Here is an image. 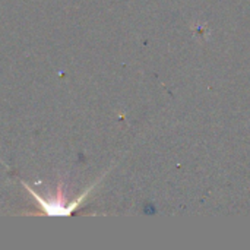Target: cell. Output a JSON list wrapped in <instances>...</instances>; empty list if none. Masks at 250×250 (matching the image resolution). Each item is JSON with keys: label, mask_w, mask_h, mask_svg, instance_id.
<instances>
[{"label": "cell", "mask_w": 250, "mask_h": 250, "mask_svg": "<svg viewBox=\"0 0 250 250\" xmlns=\"http://www.w3.org/2000/svg\"><path fill=\"white\" fill-rule=\"evenodd\" d=\"M22 185L26 188V190L29 192V195L32 196V198H35L37 201H38V204H40V207L42 208V211L45 212V214H48L50 217H67V215H70L81 204H82V201H83V198L89 193V190L92 189V188H89V190H86L82 196H79L78 199H75L73 202H70V204H67L66 202V199H64V196H63V190H62V186L57 189V193L54 195V196H51V198H47V199H42L41 196H38L26 183H23L22 182Z\"/></svg>", "instance_id": "1"}]
</instances>
